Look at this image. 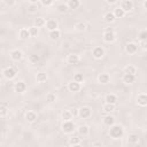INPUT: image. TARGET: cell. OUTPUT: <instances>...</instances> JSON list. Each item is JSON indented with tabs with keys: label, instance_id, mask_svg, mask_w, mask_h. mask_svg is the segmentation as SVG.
<instances>
[{
	"label": "cell",
	"instance_id": "cell-34",
	"mask_svg": "<svg viewBox=\"0 0 147 147\" xmlns=\"http://www.w3.org/2000/svg\"><path fill=\"white\" fill-rule=\"evenodd\" d=\"M75 28H76V30H77V31L83 32V31H85V30H86V24H85V23H83V22H78V23L75 25Z\"/></svg>",
	"mask_w": 147,
	"mask_h": 147
},
{
	"label": "cell",
	"instance_id": "cell-41",
	"mask_svg": "<svg viewBox=\"0 0 147 147\" xmlns=\"http://www.w3.org/2000/svg\"><path fill=\"white\" fill-rule=\"evenodd\" d=\"M139 39H140V40H146V39H147V31H146V30H142V31L139 33Z\"/></svg>",
	"mask_w": 147,
	"mask_h": 147
},
{
	"label": "cell",
	"instance_id": "cell-9",
	"mask_svg": "<svg viewBox=\"0 0 147 147\" xmlns=\"http://www.w3.org/2000/svg\"><path fill=\"white\" fill-rule=\"evenodd\" d=\"M122 80H123V83H125V84H132V83H134V80H136V75L124 72V75H123V77H122Z\"/></svg>",
	"mask_w": 147,
	"mask_h": 147
},
{
	"label": "cell",
	"instance_id": "cell-47",
	"mask_svg": "<svg viewBox=\"0 0 147 147\" xmlns=\"http://www.w3.org/2000/svg\"><path fill=\"white\" fill-rule=\"evenodd\" d=\"M77 111H78L77 109H71V110H70V113L72 114V116H76V115H77Z\"/></svg>",
	"mask_w": 147,
	"mask_h": 147
},
{
	"label": "cell",
	"instance_id": "cell-50",
	"mask_svg": "<svg viewBox=\"0 0 147 147\" xmlns=\"http://www.w3.org/2000/svg\"><path fill=\"white\" fill-rule=\"evenodd\" d=\"M38 1H39V0H29V2H30V3H37Z\"/></svg>",
	"mask_w": 147,
	"mask_h": 147
},
{
	"label": "cell",
	"instance_id": "cell-42",
	"mask_svg": "<svg viewBox=\"0 0 147 147\" xmlns=\"http://www.w3.org/2000/svg\"><path fill=\"white\" fill-rule=\"evenodd\" d=\"M39 1L41 2V5L44 7H48V6H51L53 3V0H39Z\"/></svg>",
	"mask_w": 147,
	"mask_h": 147
},
{
	"label": "cell",
	"instance_id": "cell-4",
	"mask_svg": "<svg viewBox=\"0 0 147 147\" xmlns=\"http://www.w3.org/2000/svg\"><path fill=\"white\" fill-rule=\"evenodd\" d=\"M75 130H76V125H75V123L71 122V119H70V121H63L62 131H63L64 133L70 134V133H72Z\"/></svg>",
	"mask_w": 147,
	"mask_h": 147
},
{
	"label": "cell",
	"instance_id": "cell-29",
	"mask_svg": "<svg viewBox=\"0 0 147 147\" xmlns=\"http://www.w3.org/2000/svg\"><path fill=\"white\" fill-rule=\"evenodd\" d=\"M18 34H20V38H21V39H28V38H30V37H31V36H30L29 30H28V29H24V28L20 30Z\"/></svg>",
	"mask_w": 147,
	"mask_h": 147
},
{
	"label": "cell",
	"instance_id": "cell-31",
	"mask_svg": "<svg viewBox=\"0 0 147 147\" xmlns=\"http://www.w3.org/2000/svg\"><path fill=\"white\" fill-rule=\"evenodd\" d=\"M45 24H46V21H45L44 17H37L34 20V26H37V28H41Z\"/></svg>",
	"mask_w": 147,
	"mask_h": 147
},
{
	"label": "cell",
	"instance_id": "cell-10",
	"mask_svg": "<svg viewBox=\"0 0 147 147\" xmlns=\"http://www.w3.org/2000/svg\"><path fill=\"white\" fill-rule=\"evenodd\" d=\"M14 90H15V92H17V93H24L25 90H26V85H25L24 82H17V83H15V85H14Z\"/></svg>",
	"mask_w": 147,
	"mask_h": 147
},
{
	"label": "cell",
	"instance_id": "cell-49",
	"mask_svg": "<svg viewBox=\"0 0 147 147\" xmlns=\"http://www.w3.org/2000/svg\"><path fill=\"white\" fill-rule=\"evenodd\" d=\"M144 8L147 9V0H144Z\"/></svg>",
	"mask_w": 147,
	"mask_h": 147
},
{
	"label": "cell",
	"instance_id": "cell-6",
	"mask_svg": "<svg viewBox=\"0 0 147 147\" xmlns=\"http://www.w3.org/2000/svg\"><path fill=\"white\" fill-rule=\"evenodd\" d=\"M10 59H11L13 61H15V62L21 61V60L23 59V53H22V51H20V49H14V51H11V52H10Z\"/></svg>",
	"mask_w": 147,
	"mask_h": 147
},
{
	"label": "cell",
	"instance_id": "cell-19",
	"mask_svg": "<svg viewBox=\"0 0 147 147\" xmlns=\"http://www.w3.org/2000/svg\"><path fill=\"white\" fill-rule=\"evenodd\" d=\"M46 28L48 31H53V30L57 29V22L55 20H48L46 22Z\"/></svg>",
	"mask_w": 147,
	"mask_h": 147
},
{
	"label": "cell",
	"instance_id": "cell-17",
	"mask_svg": "<svg viewBox=\"0 0 147 147\" xmlns=\"http://www.w3.org/2000/svg\"><path fill=\"white\" fill-rule=\"evenodd\" d=\"M47 78H48V76H47V74H46L45 71H39V72L36 75V80H37L38 83H44V82L47 80Z\"/></svg>",
	"mask_w": 147,
	"mask_h": 147
},
{
	"label": "cell",
	"instance_id": "cell-18",
	"mask_svg": "<svg viewBox=\"0 0 147 147\" xmlns=\"http://www.w3.org/2000/svg\"><path fill=\"white\" fill-rule=\"evenodd\" d=\"M127 142L131 145H136L139 142V136L137 133H130L127 136Z\"/></svg>",
	"mask_w": 147,
	"mask_h": 147
},
{
	"label": "cell",
	"instance_id": "cell-40",
	"mask_svg": "<svg viewBox=\"0 0 147 147\" xmlns=\"http://www.w3.org/2000/svg\"><path fill=\"white\" fill-rule=\"evenodd\" d=\"M74 80L77 82V83H82L84 80V77H83V74H76L74 76Z\"/></svg>",
	"mask_w": 147,
	"mask_h": 147
},
{
	"label": "cell",
	"instance_id": "cell-30",
	"mask_svg": "<svg viewBox=\"0 0 147 147\" xmlns=\"http://www.w3.org/2000/svg\"><path fill=\"white\" fill-rule=\"evenodd\" d=\"M61 117H62L63 121H70V119L72 118V114L70 113V110L67 109V110H63V111H62Z\"/></svg>",
	"mask_w": 147,
	"mask_h": 147
},
{
	"label": "cell",
	"instance_id": "cell-8",
	"mask_svg": "<svg viewBox=\"0 0 147 147\" xmlns=\"http://www.w3.org/2000/svg\"><path fill=\"white\" fill-rule=\"evenodd\" d=\"M121 8L126 13V11H131L133 9V2L132 0H123L122 1V5H121Z\"/></svg>",
	"mask_w": 147,
	"mask_h": 147
},
{
	"label": "cell",
	"instance_id": "cell-44",
	"mask_svg": "<svg viewBox=\"0 0 147 147\" xmlns=\"http://www.w3.org/2000/svg\"><path fill=\"white\" fill-rule=\"evenodd\" d=\"M118 0H106V2L107 3H109V5H114V3H116Z\"/></svg>",
	"mask_w": 147,
	"mask_h": 147
},
{
	"label": "cell",
	"instance_id": "cell-37",
	"mask_svg": "<svg viewBox=\"0 0 147 147\" xmlns=\"http://www.w3.org/2000/svg\"><path fill=\"white\" fill-rule=\"evenodd\" d=\"M8 114V108L5 105H0V117H5Z\"/></svg>",
	"mask_w": 147,
	"mask_h": 147
},
{
	"label": "cell",
	"instance_id": "cell-15",
	"mask_svg": "<svg viewBox=\"0 0 147 147\" xmlns=\"http://www.w3.org/2000/svg\"><path fill=\"white\" fill-rule=\"evenodd\" d=\"M98 82H99L100 84H108V83L110 82V76H109L108 74H106V72L100 74V75L98 76Z\"/></svg>",
	"mask_w": 147,
	"mask_h": 147
},
{
	"label": "cell",
	"instance_id": "cell-46",
	"mask_svg": "<svg viewBox=\"0 0 147 147\" xmlns=\"http://www.w3.org/2000/svg\"><path fill=\"white\" fill-rule=\"evenodd\" d=\"M113 31H115L114 28H106L105 29V32H113Z\"/></svg>",
	"mask_w": 147,
	"mask_h": 147
},
{
	"label": "cell",
	"instance_id": "cell-39",
	"mask_svg": "<svg viewBox=\"0 0 147 147\" xmlns=\"http://www.w3.org/2000/svg\"><path fill=\"white\" fill-rule=\"evenodd\" d=\"M56 100V95L54 94V93H48L47 95H46V101H48V102H54Z\"/></svg>",
	"mask_w": 147,
	"mask_h": 147
},
{
	"label": "cell",
	"instance_id": "cell-28",
	"mask_svg": "<svg viewBox=\"0 0 147 147\" xmlns=\"http://www.w3.org/2000/svg\"><path fill=\"white\" fill-rule=\"evenodd\" d=\"M60 36H61V32H60L59 29H55L53 31H49V38L52 40H57L60 38Z\"/></svg>",
	"mask_w": 147,
	"mask_h": 147
},
{
	"label": "cell",
	"instance_id": "cell-33",
	"mask_svg": "<svg viewBox=\"0 0 147 147\" xmlns=\"http://www.w3.org/2000/svg\"><path fill=\"white\" fill-rule=\"evenodd\" d=\"M29 61L31 63H33V64H37V63L40 62V56L39 55H36V54H32V55L29 56Z\"/></svg>",
	"mask_w": 147,
	"mask_h": 147
},
{
	"label": "cell",
	"instance_id": "cell-51",
	"mask_svg": "<svg viewBox=\"0 0 147 147\" xmlns=\"http://www.w3.org/2000/svg\"><path fill=\"white\" fill-rule=\"evenodd\" d=\"M1 1H2V0H0V2H1Z\"/></svg>",
	"mask_w": 147,
	"mask_h": 147
},
{
	"label": "cell",
	"instance_id": "cell-22",
	"mask_svg": "<svg viewBox=\"0 0 147 147\" xmlns=\"http://www.w3.org/2000/svg\"><path fill=\"white\" fill-rule=\"evenodd\" d=\"M67 6H68V8L70 10H75L80 6V2H79V0H69Z\"/></svg>",
	"mask_w": 147,
	"mask_h": 147
},
{
	"label": "cell",
	"instance_id": "cell-5",
	"mask_svg": "<svg viewBox=\"0 0 147 147\" xmlns=\"http://www.w3.org/2000/svg\"><path fill=\"white\" fill-rule=\"evenodd\" d=\"M92 55H93V57L96 59V60L102 59L103 55H105V49H103V47H101V46H96V47H94L93 51H92Z\"/></svg>",
	"mask_w": 147,
	"mask_h": 147
},
{
	"label": "cell",
	"instance_id": "cell-16",
	"mask_svg": "<svg viewBox=\"0 0 147 147\" xmlns=\"http://www.w3.org/2000/svg\"><path fill=\"white\" fill-rule=\"evenodd\" d=\"M68 90H69L70 92H78V91L80 90V83H77V82H75V80L70 82V83L68 84Z\"/></svg>",
	"mask_w": 147,
	"mask_h": 147
},
{
	"label": "cell",
	"instance_id": "cell-12",
	"mask_svg": "<svg viewBox=\"0 0 147 147\" xmlns=\"http://www.w3.org/2000/svg\"><path fill=\"white\" fill-rule=\"evenodd\" d=\"M137 102H138L139 106L146 107L147 106V95H146V93H140L137 98Z\"/></svg>",
	"mask_w": 147,
	"mask_h": 147
},
{
	"label": "cell",
	"instance_id": "cell-48",
	"mask_svg": "<svg viewBox=\"0 0 147 147\" xmlns=\"http://www.w3.org/2000/svg\"><path fill=\"white\" fill-rule=\"evenodd\" d=\"M92 146H102V144L101 142H94V144H92Z\"/></svg>",
	"mask_w": 147,
	"mask_h": 147
},
{
	"label": "cell",
	"instance_id": "cell-25",
	"mask_svg": "<svg viewBox=\"0 0 147 147\" xmlns=\"http://www.w3.org/2000/svg\"><path fill=\"white\" fill-rule=\"evenodd\" d=\"M113 13H114V15H115V17H116V18H123V17L125 16V14H126V13H125L121 7L115 8V10H114Z\"/></svg>",
	"mask_w": 147,
	"mask_h": 147
},
{
	"label": "cell",
	"instance_id": "cell-13",
	"mask_svg": "<svg viewBox=\"0 0 147 147\" xmlns=\"http://www.w3.org/2000/svg\"><path fill=\"white\" fill-rule=\"evenodd\" d=\"M25 119H26V122H29V123H34V122L37 121V114H36L34 111H32V110H29V111H26V114H25Z\"/></svg>",
	"mask_w": 147,
	"mask_h": 147
},
{
	"label": "cell",
	"instance_id": "cell-36",
	"mask_svg": "<svg viewBox=\"0 0 147 147\" xmlns=\"http://www.w3.org/2000/svg\"><path fill=\"white\" fill-rule=\"evenodd\" d=\"M28 30H29L31 37H36V36L39 33V28H37V26H31V28H29Z\"/></svg>",
	"mask_w": 147,
	"mask_h": 147
},
{
	"label": "cell",
	"instance_id": "cell-35",
	"mask_svg": "<svg viewBox=\"0 0 147 147\" xmlns=\"http://www.w3.org/2000/svg\"><path fill=\"white\" fill-rule=\"evenodd\" d=\"M56 9H57V11H59V13H68V10H69L68 6H67V5H64V3L59 5V6L56 7Z\"/></svg>",
	"mask_w": 147,
	"mask_h": 147
},
{
	"label": "cell",
	"instance_id": "cell-24",
	"mask_svg": "<svg viewBox=\"0 0 147 147\" xmlns=\"http://www.w3.org/2000/svg\"><path fill=\"white\" fill-rule=\"evenodd\" d=\"M103 18H105V21H106L107 23H113V22L116 20V17H115V15H114L113 11H107V13L105 14Z\"/></svg>",
	"mask_w": 147,
	"mask_h": 147
},
{
	"label": "cell",
	"instance_id": "cell-21",
	"mask_svg": "<svg viewBox=\"0 0 147 147\" xmlns=\"http://www.w3.org/2000/svg\"><path fill=\"white\" fill-rule=\"evenodd\" d=\"M77 131H78V133H79L80 136L86 137V136L90 133V127H88V125H80V126L77 129Z\"/></svg>",
	"mask_w": 147,
	"mask_h": 147
},
{
	"label": "cell",
	"instance_id": "cell-7",
	"mask_svg": "<svg viewBox=\"0 0 147 147\" xmlns=\"http://www.w3.org/2000/svg\"><path fill=\"white\" fill-rule=\"evenodd\" d=\"M138 51V45L136 42H127L125 45V52L127 54H136Z\"/></svg>",
	"mask_w": 147,
	"mask_h": 147
},
{
	"label": "cell",
	"instance_id": "cell-14",
	"mask_svg": "<svg viewBox=\"0 0 147 147\" xmlns=\"http://www.w3.org/2000/svg\"><path fill=\"white\" fill-rule=\"evenodd\" d=\"M79 56L77 55V54H69L68 55V57H67V62H68V64H77L78 62H79Z\"/></svg>",
	"mask_w": 147,
	"mask_h": 147
},
{
	"label": "cell",
	"instance_id": "cell-3",
	"mask_svg": "<svg viewBox=\"0 0 147 147\" xmlns=\"http://www.w3.org/2000/svg\"><path fill=\"white\" fill-rule=\"evenodd\" d=\"M2 75H3V77H5L6 79L11 80V79H14V78L16 77L17 71H16V69H14V68H11V67H7V68L3 69Z\"/></svg>",
	"mask_w": 147,
	"mask_h": 147
},
{
	"label": "cell",
	"instance_id": "cell-20",
	"mask_svg": "<svg viewBox=\"0 0 147 147\" xmlns=\"http://www.w3.org/2000/svg\"><path fill=\"white\" fill-rule=\"evenodd\" d=\"M103 124L106 126H111L113 124H115V117L111 115H107L103 117Z\"/></svg>",
	"mask_w": 147,
	"mask_h": 147
},
{
	"label": "cell",
	"instance_id": "cell-38",
	"mask_svg": "<svg viewBox=\"0 0 147 147\" xmlns=\"http://www.w3.org/2000/svg\"><path fill=\"white\" fill-rule=\"evenodd\" d=\"M38 10V5L37 3H30L28 6V11L29 13H36Z\"/></svg>",
	"mask_w": 147,
	"mask_h": 147
},
{
	"label": "cell",
	"instance_id": "cell-26",
	"mask_svg": "<svg viewBox=\"0 0 147 147\" xmlns=\"http://www.w3.org/2000/svg\"><path fill=\"white\" fill-rule=\"evenodd\" d=\"M115 108H116V107H115L114 103H107V102H106V103L103 105V107H102L103 111H105V113H109V114L113 113V111L115 110Z\"/></svg>",
	"mask_w": 147,
	"mask_h": 147
},
{
	"label": "cell",
	"instance_id": "cell-1",
	"mask_svg": "<svg viewBox=\"0 0 147 147\" xmlns=\"http://www.w3.org/2000/svg\"><path fill=\"white\" fill-rule=\"evenodd\" d=\"M109 136L113 138V139H119L122 138V136L124 134V130L121 125L118 124H113L111 126H109Z\"/></svg>",
	"mask_w": 147,
	"mask_h": 147
},
{
	"label": "cell",
	"instance_id": "cell-23",
	"mask_svg": "<svg viewBox=\"0 0 147 147\" xmlns=\"http://www.w3.org/2000/svg\"><path fill=\"white\" fill-rule=\"evenodd\" d=\"M105 101H106L107 103H114V105H115V103L117 102V95H116V94H113V93H109V94L106 95Z\"/></svg>",
	"mask_w": 147,
	"mask_h": 147
},
{
	"label": "cell",
	"instance_id": "cell-45",
	"mask_svg": "<svg viewBox=\"0 0 147 147\" xmlns=\"http://www.w3.org/2000/svg\"><path fill=\"white\" fill-rule=\"evenodd\" d=\"M140 44H141V47L146 49V40H140Z\"/></svg>",
	"mask_w": 147,
	"mask_h": 147
},
{
	"label": "cell",
	"instance_id": "cell-27",
	"mask_svg": "<svg viewBox=\"0 0 147 147\" xmlns=\"http://www.w3.org/2000/svg\"><path fill=\"white\" fill-rule=\"evenodd\" d=\"M68 145H69V146H80L82 142H80L79 138H77V137H71V138H69V140H68Z\"/></svg>",
	"mask_w": 147,
	"mask_h": 147
},
{
	"label": "cell",
	"instance_id": "cell-43",
	"mask_svg": "<svg viewBox=\"0 0 147 147\" xmlns=\"http://www.w3.org/2000/svg\"><path fill=\"white\" fill-rule=\"evenodd\" d=\"M3 2L6 3V6L8 7H13L16 3V0H3Z\"/></svg>",
	"mask_w": 147,
	"mask_h": 147
},
{
	"label": "cell",
	"instance_id": "cell-11",
	"mask_svg": "<svg viewBox=\"0 0 147 147\" xmlns=\"http://www.w3.org/2000/svg\"><path fill=\"white\" fill-rule=\"evenodd\" d=\"M115 39H116L115 31H113V32H105L103 33V40L106 42H113V41H115Z\"/></svg>",
	"mask_w": 147,
	"mask_h": 147
},
{
	"label": "cell",
	"instance_id": "cell-2",
	"mask_svg": "<svg viewBox=\"0 0 147 147\" xmlns=\"http://www.w3.org/2000/svg\"><path fill=\"white\" fill-rule=\"evenodd\" d=\"M77 115H78L80 118H83V119L90 118L91 115H92V109H91L90 107H87V106L80 107V108L78 109V111H77Z\"/></svg>",
	"mask_w": 147,
	"mask_h": 147
},
{
	"label": "cell",
	"instance_id": "cell-32",
	"mask_svg": "<svg viewBox=\"0 0 147 147\" xmlns=\"http://www.w3.org/2000/svg\"><path fill=\"white\" fill-rule=\"evenodd\" d=\"M136 71H137L136 67H134V65H131V64H129V65H126V67L124 68V72H126V74L136 75Z\"/></svg>",
	"mask_w": 147,
	"mask_h": 147
}]
</instances>
